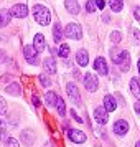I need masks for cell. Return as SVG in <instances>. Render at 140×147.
I'll list each match as a JSON object with an SVG mask.
<instances>
[{"label": "cell", "instance_id": "obj_13", "mask_svg": "<svg viewBox=\"0 0 140 147\" xmlns=\"http://www.w3.org/2000/svg\"><path fill=\"white\" fill-rule=\"evenodd\" d=\"M115 106H117V102H115V98L111 96V94H107L104 96V109H106L107 113H111V111H115Z\"/></svg>", "mask_w": 140, "mask_h": 147}, {"label": "cell", "instance_id": "obj_8", "mask_svg": "<svg viewBox=\"0 0 140 147\" xmlns=\"http://www.w3.org/2000/svg\"><path fill=\"white\" fill-rule=\"evenodd\" d=\"M68 136H69L71 142H76V144H82V142H86V134L81 132V131L69 129V131H68Z\"/></svg>", "mask_w": 140, "mask_h": 147}, {"label": "cell", "instance_id": "obj_39", "mask_svg": "<svg viewBox=\"0 0 140 147\" xmlns=\"http://www.w3.org/2000/svg\"><path fill=\"white\" fill-rule=\"evenodd\" d=\"M135 147H140V140H139V142H137V144H135Z\"/></svg>", "mask_w": 140, "mask_h": 147}, {"label": "cell", "instance_id": "obj_16", "mask_svg": "<svg viewBox=\"0 0 140 147\" xmlns=\"http://www.w3.org/2000/svg\"><path fill=\"white\" fill-rule=\"evenodd\" d=\"M130 89H132V94L140 101V78H132L130 80Z\"/></svg>", "mask_w": 140, "mask_h": 147}, {"label": "cell", "instance_id": "obj_27", "mask_svg": "<svg viewBox=\"0 0 140 147\" xmlns=\"http://www.w3.org/2000/svg\"><path fill=\"white\" fill-rule=\"evenodd\" d=\"M5 147H20V144H18V140H17V139L8 137V139L5 140Z\"/></svg>", "mask_w": 140, "mask_h": 147}, {"label": "cell", "instance_id": "obj_19", "mask_svg": "<svg viewBox=\"0 0 140 147\" xmlns=\"http://www.w3.org/2000/svg\"><path fill=\"white\" fill-rule=\"evenodd\" d=\"M10 12L8 10H0V28H3L5 25L10 23Z\"/></svg>", "mask_w": 140, "mask_h": 147}, {"label": "cell", "instance_id": "obj_30", "mask_svg": "<svg viewBox=\"0 0 140 147\" xmlns=\"http://www.w3.org/2000/svg\"><path fill=\"white\" fill-rule=\"evenodd\" d=\"M111 40H112L114 43H120V40H122V35H120L119 32H112V35H111Z\"/></svg>", "mask_w": 140, "mask_h": 147}, {"label": "cell", "instance_id": "obj_2", "mask_svg": "<svg viewBox=\"0 0 140 147\" xmlns=\"http://www.w3.org/2000/svg\"><path fill=\"white\" fill-rule=\"evenodd\" d=\"M68 38H73V40H81L82 36V30H81V25L79 23H69L64 30Z\"/></svg>", "mask_w": 140, "mask_h": 147}, {"label": "cell", "instance_id": "obj_20", "mask_svg": "<svg viewBox=\"0 0 140 147\" xmlns=\"http://www.w3.org/2000/svg\"><path fill=\"white\" fill-rule=\"evenodd\" d=\"M54 106H56V109H58V114H60V116H64V114H66V102H64L63 98H58Z\"/></svg>", "mask_w": 140, "mask_h": 147}, {"label": "cell", "instance_id": "obj_9", "mask_svg": "<svg viewBox=\"0 0 140 147\" xmlns=\"http://www.w3.org/2000/svg\"><path fill=\"white\" fill-rule=\"evenodd\" d=\"M94 68H96V71L100 74V76H106L107 73H109V68H107V63L104 58H96V61H94Z\"/></svg>", "mask_w": 140, "mask_h": 147}, {"label": "cell", "instance_id": "obj_35", "mask_svg": "<svg viewBox=\"0 0 140 147\" xmlns=\"http://www.w3.org/2000/svg\"><path fill=\"white\" fill-rule=\"evenodd\" d=\"M5 61V53H3V50H0V63H3Z\"/></svg>", "mask_w": 140, "mask_h": 147}, {"label": "cell", "instance_id": "obj_36", "mask_svg": "<svg viewBox=\"0 0 140 147\" xmlns=\"http://www.w3.org/2000/svg\"><path fill=\"white\" fill-rule=\"evenodd\" d=\"M135 18H137V20H140V7L135 8Z\"/></svg>", "mask_w": 140, "mask_h": 147}, {"label": "cell", "instance_id": "obj_32", "mask_svg": "<svg viewBox=\"0 0 140 147\" xmlns=\"http://www.w3.org/2000/svg\"><path fill=\"white\" fill-rule=\"evenodd\" d=\"M111 55H112V60L115 61V63H117V60H119V55H120V51L117 50V48H115V50H112V51H111Z\"/></svg>", "mask_w": 140, "mask_h": 147}, {"label": "cell", "instance_id": "obj_14", "mask_svg": "<svg viewBox=\"0 0 140 147\" xmlns=\"http://www.w3.org/2000/svg\"><path fill=\"white\" fill-rule=\"evenodd\" d=\"M76 63H78L79 66H86L87 63H89V55H87L86 50H79V51L76 53Z\"/></svg>", "mask_w": 140, "mask_h": 147}, {"label": "cell", "instance_id": "obj_38", "mask_svg": "<svg viewBox=\"0 0 140 147\" xmlns=\"http://www.w3.org/2000/svg\"><path fill=\"white\" fill-rule=\"evenodd\" d=\"M135 111H137V114H140V101L135 102Z\"/></svg>", "mask_w": 140, "mask_h": 147}, {"label": "cell", "instance_id": "obj_12", "mask_svg": "<svg viewBox=\"0 0 140 147\" xmlns=\"http://www.w3.org/2000/svg\"><path fill=\"white\" fill-rule=\"evenodd\" d=\"M45 47H46V43H45V36L41 33H36L33 38V48L40 53V51H43L45 50Z\"/></svg>", "mask_w": 140, "mask_h": 147}, {"label": "cell", "instance_id": "obj_33", "mask_svg": "<svg viewBox=\"0 0 140 147\" xmlns=\"http://www.w3.org/2000/svg\"><path fill=\"white\" fill-rule=\"evenodd\" d=\"M96 7L99 8V10H104V7H106V2H104V0H96Z\"/></svg>", "mask_w": 140, "mask_h": 147}, {"label": "cell", "instance_id": "obj_1", "mask_svg": "<svg viewBox=\"0 0 140 147\" xmlns=\"http://www.w3.org/2000/svg\"><path fill=\"white\" fill-rule=\"evenodd\" d=\"M33 17H35V22L43 25V27L51 22V12L46 7L38 5V3H35V7H33Z\"/></svg>", "mask_w": 140, "mask_h": 147}, {"label": "cell", "instance_id": "obj_7", "mask_svg": "<svg viewBox=\"0 0 140 147\" xmlns=\"http://www.w3.org/2000/svg\"><path fill=\"white\" fill-rule=\"evenodd\" d=\"M10 15H12V17H17V18H25V17L28 15V7L23 5V3H17V5L12 7Z\"/></svg>", "mask_w": 140, "mask_h": 147}, {"label": "cell", "instance_id": "obj_3", "mask_svg": "<svg viewBox=\"0 0 140 147\" xmlns=\"http://www.w3.org/2000/svg\"><path fill=\"white\" fill-rule=\"evenodd\" d=\"M84 86H86L87 91H97V88H99V81H97V76H94L92 73H86L84 74Z\"/></svg>", "mask_w": 140, "mask_h": 147}, {"label": "cell", "instance_id": "obj_18", "mask_svg": "<svg viewBox=\"0 0 140 147\" xmlns=\"http://www.w3.org/2000/svg\"><path fill=\"white\" fill-rule=\"evenodd\" d=\"M53 40L56 43H61V40H63V30H61L60 23H54V27H53Z\"/></svg>", "mask_w": 140, "mask_h": 147}, {"label": "cell", "instance_id": "obj_28", "mask_svg": "<svg viewBox=\"0 0 140 147\" xmlns=\"http://www.w3.org/2000/svg\"><path fill=\"white\" fill-rule=\"evenodd\" d=\"M86 10L89 12V13L96 12V0H87V3H86Z\"/></svg>", "mask_w": 140, "mask_h": 147}, {"label": "cell", "instance_id": "obj_31", "mask_svg": "<svg viewBox=\"0 0 140 147\" xmlns=\"http://www.w3.org/2000/svg\"><path fill=\"white\" fill-rule=\"evenodd\" d=\"M5 113H7V102L0 96V114H5Z\"/></svg>", "mask_w": 140, "mask_h": 147}, {"label": "cell", "instance_id": "obj_37", "mask_svg": "<svg viewBox=\"0 0 140 147\" xmlns=\"http://www.w3.org/2000/svg\"><path fill=\"white\" fill-rule=\"evenodd\" d=\"M33 104L35 106H40V99H38V96H33Z\"/></svg>", "mask_w": 140, "mask_h": 147}, {"label": "cell", "instance_id": "obj_10", "mask_svg": "<svg viewBox=\"0 0 140 147\" xmlns=\"http://www.w3.org/2000/svg\"><path fill=\"white\" fill-rule=\"evenodd\" d=\"M127 131H129V122L124 119L117 121L115 124H114V132L119 134V136H124V134H127Z\"/></svg>", "mask_w": 140, "mask_h": 147}, {"label": "cell", "instance_id": "obj_25", "mask_svg": "<svg viewBox=\"0 0 140 147\" xmlns=\"http://www.w3.org/2000/svg\"><path fill=\"white\" fill-rule=\"evenodd\" d=\"M58 55H60L61 58H66L68 55H69V47H68L66 43H63V45L58 48Z\"/></svg>", "mask_w": 140, "mask_h": 147}, {"label": "cell", "instance_id": "obj_22", "mask_svg": "<svg viewBox=\"0 0 140 147\" xmlns=\"http://www.w3.org/2000/svg\"><path fill=\"white\" fill-rule=\"evenodd\" d=\"M56 99H58V96H56L53 91H48V93L45 94V101H46L48 106H54V104H56Z\"/></svg>", "mask_w": 140, "mask_h": 147}, {"label": "cell", "instance_id": "obj_6", "mask_svg": "<svg viewBox=\"0 0 140 147\" xmlns=\"http://www.w3.org/2000/svg\"><path fill=\"white\" fill-rule=\"evenodd\" d=\"M117 65L120 66V69L125 73V71H129V68H130V55H129V51H125V50H122L119 55V60H117Z\"/></svg>", "mask_w": 140, "mask_h": 147}, {"label": "cell", "instance_id": "obj_23", "mask_svg": "<svg viewBox=\"0 0 140 147\" xmlns=\"http://www.w3.org/2000/svg\"><path fill=\"white\" fill-rule=\"evenodd\" d=\"M109 5H111V8L114 12H120L122 7H124V2L122 0H109Z\"/></svg>", "mask_w": 140, "mask_h": 147}, {"label": "cell", "instance_id": "obj_15", "mask_svg": "<svg viewBox=\"0 0 140 147\" xmlns=\"http://www.w3.org/2000/svg\"><path fill=\"white\" fill-rule=\"evenodd\" d=\"M64 5H66V10L69 13H73V15L79 13V3L76 0H64Z\"/></svg>", "mask_w": 140, "mask_h": 147}, {"label": "cell", "instance_id": "obj_11", "mask_svg": "<svg viewBox=\"0 0 140 147\" xmlns=\"http://www.w3.org/2000/svg\"><path fill=\"white\" fill-rule=\"evenodd\" d=\"M94 117H96V121H97L99 124H106L107 119H109L107 111L104 109V107H96V111H94Z\"/></svg>", "mask_w": 140, "mask_h": 147}, {"label": "cell", "instance_id": "obj_40", "mask_svg": "<svg viewBox=\"0 0 140 147\" xmlns=\"http://www.w3.org/2000/svg\"><path fill=\"white\" fill-rule=\"evenodd\" d=\"M139 73H140V60H139Z\"/></svg>", "mask_w": 140, "mask_h": 147}, {"label": "cell", "instance_id": "obj_21", "mask_svg": "<svg viewBox=\"0 0 140 147\" xmlns=\"http://www.w3.org/2000/svg\"><path fill=\"white\" fill-rule=\"evenodd\" d=\"M5 91H7V93H10V94H13V96H20V94H21L20 84H18V83H12V84H8Z\"/></svg>", "mask_w": 140, "mask_h": 147}, {"label": "cell", "instance_id": "obj_24", "mask_svg": "<svg viewBox=\"0 0 140 147\" xmlns=\"http://www.w3.org/2000/svg\"><path fill=\"white\" fill-rule=\"evenodd\" d=\"M33 134L30 132V131H23L21 132V140H23V144H31L33 142Z\"/></svg>", "mask_w": 140, "mask_h": 147}, {"label": "cell", "instance_id": "obj_34", "mask_svg": "<svg viewBox=\"0 0 140 147\" xmlns=\"http://www.w3.org/2000/svg\"><path fill=\"white\" fill-rule=\"evenodd\" d=\"M71 116H73V119H74V121H78V122H82V119H81L79 116L76 114V111H74V109H71Z\"/></svg>", "mask_w": 140, "mask_h": 147}, {"label": "cell", "instance_id": "obj_4", "mask_svg": "<svg viewBox=\"0 0 140 147\" xmlns=\"http://www.w3.org/2000/svg\"><path fill=\"white\" fill-rule=\"evenodd\" d=\"M23 55H25L27 63H30V65H38V51L31 45H27V47L23 48Z\"/></svg>", "mask_w": 140, "mask_h": 147}, {"label": "cell", "instance_id": "obj_5", "mask_svg": "<svg viewBox=\"0 0 140 147\" xmlns=\"http://www.w3.org/2000/svg\"><path fill=\"white\" fill-rule=\"evenodd\" d=\"M66 91H68V94H69V98L74 101V104H76V106H79V104H81V94H79L78 86H76L74 83H68V84H66Z\"/></svg>", "mask_w": 140, "mask_h": 147}, {"label": "cell", "instance_id": "obj_26", "mask_svg": "<svg viewBox=\"0 0 140 147\" xmlns=\"http://www.w3.org/2000/svg\"><path fill=\"white\" fill-rule=\"evenodd\" d=\"M7 129H5V124H3V121L0 119V140H7Z\"/></svg>", "mask_w": 140, "mask_h": 147}, {"label": "cell", "instance_id": "obj_17", "mask_svg": "<svg viewBox=\"0 0 140 147\" xmlns=\"http://www.w3.org/2000/svg\"><path fill=\"white\" fill-rule=\"evenodd\" d=\"M43 68H45L46 73H51V74L56 73V63H54L53 58H45V61H43Z\"/></svg>", "mask_w": 140, "mask_h": 147}, {"label": "cell", "instance_id": "obj_29", "mask_svg": "<svg viewBox=\"0 0 140 147\" xmlns=\"http://www.w3.org/2000/svg\"><path fill=\"white\" fill-rule=\"evenodd\" d=\"M40 81L45 88H50V84H51V81H50V78H48L46 74H40Z\"/></svg>", "mask_w": 140, "mask_h": 147}]
</instances>
